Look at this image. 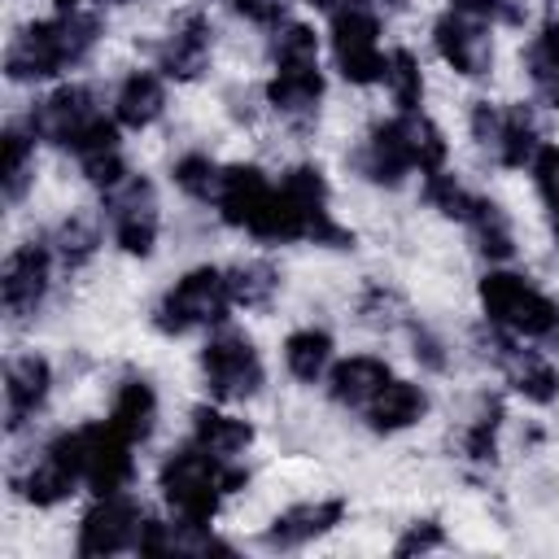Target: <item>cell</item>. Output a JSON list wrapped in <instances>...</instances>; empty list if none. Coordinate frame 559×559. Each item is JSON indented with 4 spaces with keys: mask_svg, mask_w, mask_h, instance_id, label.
<instances>
[{
    "mask_svg": "<svg viewBox=\"0 0 559 559\" xmlns=\"http://www.w3.org/2000/svg\"><path fill=\"white\" fill-rule=\"evenodd\" d=\"M105 39V22L96 9H57L48 17L22 22L0 52V70L13 87L57 83L70 70L87 66L96 44Z\"/></svg>",
    "mask_w": 559,
    "mask_h": 559,
    "instance_id": "6da1fadb",
    "label": "cell"
},
{
    "mask_svg": "<svg viewBox=\"0 0 559 559\" xmlns=\"http://www.w3.org/2000/svg\"><path fill=\"white\" fill-rule=\"evenodd\" d=\"M306 9H314V13H323V17H332V13H341V9H349V4H358V0H301Z\"/></svg>",
    "mask_w": 559,
    "mask_h": 559,
    "instance_id": "bcb514c9",
    "label": "cell"
},
{
    "mask_svg": "<svg viewBox=\"0 0 559 559\" xmlns=\"http://www.w3.org/2000/svg\"><path fill=\"white\" fill-rule=\"evenodd\" d=\"M109 109H114V118H118L122 131H131V135L153 131L166 118V109H170V79L157 66H131L114 83Z\"/></svg>",
    "mask_w": 559,
    "mask_h": 559,
    "instance_id": "7402d4cb",
    "label": "cell"
},
{
    "mask_svg": "<svg viewBox=\"0 0 559 559\" xmlns=\"http://www.w3.org/2000/svg\"><path fill=\"white\" fill-rule=\"evenodd\" d=\"M542 127H537V114L528 100H502V131H498V144L489 153V162L498 170H528V162L537 157L542 148Z\"/></svg>",
    "mask_w": 559,
    "mask_h": 559,
    "instance_id": "1f68e13d",
    "label": "cell"
},
{
    "mask_svg": "<svg viewBox=\"0 0 559 559\" xmlns=\"http://www.w3.org/2000/svg\"><path fill=\"white\" fill-rule=\"evenodd\" d=\"M520 66H524L537 100L559 114V26L537 22V31L528 35V44L520 52Z\"/></svg>",
    "mask_w": 559,
    "mask_h": 559,
    "instance_id": "e575fe53",
    "label": "cell"
},
{
    "mask_svg": "<svg viewBox=\"0 0 559 559\" xmlns=\"http://www.w3.org/2000/svg\"><path fill=\"white\" fill-rule=\"evenodd\" d=\"M463 227H467L472 249H476V253H480L489 266H507V262H515V253H520V240H515V218H511V210H507L498 197L476 192L472 214L463 218Z\"/></svg>",
    "mask_w": 559,
    "mask_h": 559,
    "instance_id": "f546056e",
    "label": "cell"
},
{
    "mask_svg": "<svg viewBox=\"0 0 559 559\" xmlns=\"http://www.w3.org/2000/svg\"><path fill=\"white\" fill-rule=\"evenodd\" d=\"M450 546V533L437 515H415L411 524H402V533L393 537V555L397 559H411V555H432V550H445Z\"/></svg>",
    "mask_w": 559,
    "mask_h": 559,
    "instance_id": "b9f144b4",
    "label": "cell"
},
{
    "mask_svg": "<svg viewBox=\"0 0 559 559\" xmlns=\"http://www.w3.org/2000/svg\"><path fill=\"white\" fill-rule=\"evenodd\" d=\"M79 450H83V489L87 493H118L135 480V450L109 419L79 424Z\"/></svg>",
    "mask_w": 559,
    "mask_h": 559,
    "instance_id": "ffe728a7",
    "label": "cell"
},
{
    "mask_svg": "<svg viewBox=\"0 0 559 559\" xmlns=\"http://www.w3.org/2000/svg\"><path fill=\"white\" fill-rule=\"evenodd\" d=\"M349 515V498L345 493H323V498H301V502H288L284 511H275L262 533H258V546L271 550V555H288V550H306L314 542H323L328 533H336Z\"/></svg>",
    "mask_w": 559,
    "mask_h": 559,
    "instance_id": "ac0fdd59",
    "label": "cell"
},
{
    "mask_svg": "<svg viewBox=\"0 0 559 559\" xmlns=\"http://www.w3.org/2000/svg\"><path fill=\"white\" fill-rule=\"evenodd\" d=\"M319 31L306 17H284L266 31V61L271 70H314L319 66Z\"/></svg>",
    "mask_w": 559,
    "mask_h": 559,
    "instance_id": "836d02e7",
    "label": "cell"
},
{
    "mask_svg": "<svg viewBox=\"0 0 559 559\" xmlns=\"http://www.w3.org/2000/svg\"><path fill=\"white\" fill-rule=\"evenodd\" d=\"M428 415H432V389H428L424 380H406V376H393V380L362 406V424H367V432H376V437L411 432V428H419Z\"/></svg>",
    "mask_w": 559,
    "mask_h": 559,
    "instance_id": "603a6c76",
    "label": "cell"
},
{
    "mask_svg": "<svg viewBox=\"0 0 559 559\" xmlns=\"http://www.w3.org/2000/svg\"><path fill=\"white\" fill-rule=\"evenodd\" d=\"M550 240H555V249H559V227H550Z\"/></svg>",
    "mask_w": 559,
    "mask_h": 559,
    "instance_id": "f5cc1de1",
    "label": "cell"
},
{
    "mask_svg": "<svg viewBox=\"0 0 559 559\" xmlns=\"http://www.w3.org/2000/svg\"><path fill=\"white\" fill-rule=\"evenodd\" d=\"M384 92H389V105L397 114H411V109H424L428 100V79H424V61L411 52V48H389L384 57Z\"/></svg>",
    "mask_w": 559,
    "mask_h": 559,
    "instance_id": "8d00e7d4",
    "label": "cell"
},
{
    "mask_svg": "<svg viewBox=\"0 0 559 559\" xmlns=\"http://www.w3.org/2000/svg\"><path fill=\"white\" fill-rule=\"evenodd\" d=\"M428 35H432V52L441 57V66L450 74H459L467 83H485L493 74V66H498V39H493V26L489 22H480V17L445 4L432 17Z\"/></svg>",
    "mask_w": 559,
    "mask_h": 559,
    "instance_id": "2e32d148",
    "label": "cell"
},
{
    "mask_svg": "<svg viewBox=\"0 0 559 559\" xmlns=\"http://www.w3.org/2000/svg\"><path fill=\"white\" fill-rule=\"evenodd\" d=\"M450 4L463 9V13H472V17H480V22H489L493 31L498 26L520 31L528 22V0H450Z\"/></svg>",
    "mask_w": 559,
    "mask_h": 559,
    "instance_id": "7bdbcfd3",
    "label": "cell"
},
{
    "mask_svg": "<svg viewBox=\"0 0 559 559\" xmlns=\"http://www.w3.org/2000/svg\"><path fill=\"white\" fill-rule=\"evenodd\" d=\"M227 288H231V306L245 314H266L280 293H284V271L271 258H240L227 266Z\"/></svg>",
    "mask_w": 559,
    "mask_h": 559,
    "instance_id": "d6a6232c",
    "label": "cell"
},
{
    "mask_svg": "<svg viewBox=\"0 0 559 559\" xmlns=\"http://www.w3.org/2000/svg\"><path fill=\"white\" fill-rule=\"evenodd\" d=\"M472 345L480 349V358L502 376V384L520 402L542 406V411L559 402V362H555V354L537 349V341H520V336L480 319L472 328Z\"/></svg>",
    "mask_w": 559,
    "mask_h": 559,
    "instance_id": "52a82bcc",
    "label": "cell"
},
{
    "mask_svg": "<svg viewBox=\"0 0 559 559\" xmlns=\"http://www.w3.org/2000/svg\"><path fill=\"white\" fill-rule=\"evenodd\" d=\"M188 437L201 450L218 454V459H245L253 450V441H258V428H253V419H245L231 406L210 397V402H197L188 411Z\"/></svg>",
    "mask_w": 559,
    "mask_h": 559,
    "instance_id": "484cf974",
    "label": "cell"
},
{
    "mask_svg": "<svg viewBox=\"0 0 559 559\" xmlns=\"http://www.w3.org/2000/svg\"><path fill=\"white\" fill-rule=\"evenodd\" d=\"M419 201L428 210H437L441 218L450 223H463L472 214V201H476V188L463 183V175L454 166H441V170H428L419 175Z\"/></svg>",
    "mask_w": 559,
    "mask_h": 559,
    "instance_id": "f35d334b",
    "label": "cell"
},
{
    "mask_svg": "<svg viewBox=\"0 0 559 559\" xmlns=\"http://www.w3.org/2000/svg\"><path fill=\"white\" fill-rule=\"evenodd\" d=\"M362 4H371V9H380V13H402L411 0H362Z\"/></svg>",
    "mask_w": 559,
    "mask_h": 559,
    "instance_id": "c3c4849f",
    "label": "cell"
},
{
    "mask_svg": "<svg viewBox=\"0 0 559 559\" xmlns=\"http://www.w3.org/2000/svg\"><path fill=\"white\" fill-rule=\"evenodd\" d=\"M57 384L52 358L44 349H17L4 358V437H22L48 406Z\"/></svg>",
    "mask_w": 559,
    "mask_h": 559,
    "instance_id": "d6986e66",
    "label": "cell"
},
{
    "mask_svg": "<svg viewBox=\"0 0 559 559\" xmlns=\"http://www.w3.org/2000/svg\"><path fill=\"white\" fill-rule=\"evenodd\" d=\"M537 22H546V26H559V0H542V17Z\"/></svg>",
    "mask_w": 559,
    "mask_h": 559,
    "instance_id": "7dc6e473",
    "label": "cell"
},
{
    "mask_svg": "<svg viewBox=\"0 0 559 559\" xmlns=\"http://www.w3.org/2000/svg\"><path fill=\"white\" fill-rule=\"evenodd\" d=\"M280 362H284L293 384L314 389V384L328 380V371L336 362V336L328 328H319V323H301L280 341Z\"/></svg>",
    "mask_w": 559,
    "mask_h": 559,
    "instance_id": "4dcf8cb0",
    "label": "cell"
},
{
    "mask_svg": "<svg viewBox=\"0 0 559 559\" xmlns=\"http://www.w3.org/2000/svg\"><path fill=\"white\" fill-rule=\"evenodd\" d=\"M476 306L485 323L520 341H546L559 323V301L511 266H485V275L476 280Z\"/></svg>",
    "mask_w": 559,
    "mask_h": 559,
    "instance_id": "8992f818",
    "label": "cell"
},
{
    "mask_svg": "<svg viewBox=\"0 0 559 559\" xmlns=\"http://www.w3.org/2000/svg\"><path fill=\"white\" fill-rule=\"evenodd\" d=\"M528 183H533V192L546 210V223L559 227V144L555 140H546L537 148V157L528 162Z\"/></svg>",
    "mask_w": 559,
    "mask_h": 559,
    "instance_id": "60d3db41",
    "label": "cell"
},
{
    "mask_svg": "<svg viewBox=\"0 0 559 559\" xmlns=\"http://www.w3.org/2000/svg\"><path fill=\"white\" fill-rule=\"evenodd\" d=\"M271 210H275V179L258 162H227L223 166V188H218V201H214L218 223L249 236L253 245H262Z\"/></svg>",
    "mask_w": 559,
    "mask_h": 559,
    "instance_id": "e0dca14e",
    "label": "cell"
},
{
    "mask_svg": "<svg viewBox=\"0 0 559 559\" xmlns=\"http://www.w3.org/2000/svg\"><path fill=\"white\" fill-rule=\"evenodd\" d=\"M546 341H550V349H555V362H559V323H555V332H550Z\"/></svg>",
    "mask_w": 559,
    "mask_h": 559,
    "instance_id": "681fc988",
    "label": "cell"
},
{
    "mask_svg": "<svg viewBox=\"0 0 559 559\" xmlns=\"http://www.w3.org/2000/svg\"><path fill=\"white\" fill-rule=\"evenodd\" d=\"M144 502L131 489L118 493H92L74 524V555L79 559H109V555H135L140 528H144Z\"/></svg>",
    "mask_w": 559,
    "mask_h": 559,
    "instance_id": "5bb4252c",
    "label": "cell"
},
{
    "mask_svg": "<svg viewBox=\"0 0 559 559\" xmlns=\"http://www.w3.org/2000/svg\"><path fill=\"white\" fill-rule=\"evenodd\" d=\"M384 26H380V9L371 4H349L341 13L328 17V57L332 70L341 74V83L349 87H376L384 79Z\"/></svg>",
    "mask_w": 559,
    "mask_h": 559,
    "instance_id": "8fae6325",
    "label": "cell"
},
{
    "mask_svg": "<svg viewBox=\"0 0 559 559\" xmlns=\"http://www.w3.org/2000/svg\"><path fill=\"white\" fill-rule=\"evenodd\" d=\"M57 253H52V240L48 231H31L22 236L4 262H0V310L13 328L22 323H35L48 306V293H52V275H57Z\"/></svg>",
    "mask_w": 559,
    "mask_h": 559,
    "instance_id": "30bf717a",
    "label": "cell"
},
{
    "mask_svg": "<svg viewBox=\"0 0 559 559\" xmlns=\"http://www.w3.org/2000/svg\"><path fill=\"white\" fill-rule=\"evenodd\" d=\"M35 170H39V135L31 131L26 118H9L0 127V197L9 210H17L31 197Z\"/></svg>",
    "mask_w": 559,
    "mask_h": 559,
    "instance_id": "4316f807",
    "label": "cell"
},
{
    "mask_svg": "<svg viewBox=\"0 0 559 559\" xmlns=\"http://www.w3.org/2000/svg\"><path fill=\"white\" fill-rule=\"evenodd\" d=\"M389 380H393L389 358H380V354H345V358L332 362V371H328V380H323V393H328L332 406L362 415V406H367Z\"/></svg>",
    "mask_w": 559,
    "mask_h": 559,
    "instance_id": "83f0119b",
    "label": "cell"
},
{
    "mask_svg": "<svg viewBox=\"0 0 559 559\" xmlns=\"http://www.w3.org/2000/svg\"><path fill=\"white\" fill-rule=\"evenodd\" d=\"M223 105H227L231 122H240V127H253V122H258V114L266 109V100H262V87H245V83L227 87V92H223Z\"/></svg>",
    "mask_w": 559,
    "mask_h": 559,
    "instance_id": "f6af8a7d",
    "label": "cell"
},
{
    "mask_svg": "<svg viewBox=\"0 0 559 559\" xmlns=\"http://www.w3.org/2000/svg\"><path fill=\"white\" fill-rule=\"evenodd\" d=\"M223 166L214 153L205 148H183L175 162H170V183L179 188V197H188L192 205H210L218 201V188H223Z\"/></svg>",
    "mask_w": 559,
    "mask_h": 559,
    "instance_id": "d590c367",
    "label": "cell"
},
{
    "mask_svg": "<svg viewBox=\"0 0 559 559\" xmlns=\"http://www.w3.org/2000/svg\"><path fill=\"white\" fill-rule=\"evenodd\" d=\"M354 314H358V323L371 328V332H393V328H406L411 306H406V297H402L393 284H384V280H362V288H358V297H354Z\"/></svg>",
    "mask_w": 559,
    "mask_h": 559,
    "instance_id": "74e56055",
    "label": "cell"
},
{
    "mask_svg": "<svg viewBox=\"0 0 559 559\" xmlns=\"http://www.w3.org/2000/svg\"><path fill=\"white\" fill-rule=\"evenodd\" d=\"M275 183L297 218L301 245H319V249H354L358 245V236L332 214V183L319 162H293L280 170Z\"/></svg>",
    "mask_w": 559,
    "mask_h": 559,
    "instance_id": "7c38bea8",
    "label": "cell"
},
{
    "mask_svg": "<svg viewBox=\"0 0 559 559\" xmlns=\"http://www.w3.org/2000/svg\"><path fill=\"white\" fill-rule=\"evenodd\" d=\"M345 162H349V170H354L358 179H367L371 188H389V192L402 188L411 175H419L406 114L393 109V114L376 118V122L358 135V144L345 153Z\"/></svg>",
    "mask_w": 559,
    "mask_h": 559,
    "instance_id": "9a60e30c",
    "label": "cell"
},
{
    "mask_svg": "<svg viewBox=\"0 0 559 559\" xmlns=\"http://www.w3.org/2000/svg\"><path fill=\"white\" fill-rule=\"evenodd\" d=\"M57 9H83V0H52Z\"/></svg>",
    "mask_w": 559,
    "mask_h": 559,
    "instance_id": "f907efd6",
    "label": "cell"
},
{
    "mask_svg": "<svg viewBox=\"0 0 559 559\" xmlns=\"http://www.w3.org/2000/svg\"><path fill=\"white\" fill-rule=\"evenodd\" d=\"M406 341H411V358L419 362V371H428V376H445V371L454 367V349H450V341H445L432 323H424L419 314L406 319Z\"/></svg>",
    "mask_w": 559,
    "mask_h": 559,
    "instance_id": "ab89813d",
    "label": "cell"
},
{
    "mask_svg": "<svg viewBox=\"0 0 559 559\" xmlns=\"http://www.w3.org/2000/svg\"><path fill=\"white\" fill-rule=\"evenodd\" d=\"M109 227H105V214L100 210H87V205H74L66 210L52 227H48V240H52V253H57V266L66 275H79L83 266L96 262L100 245H105Z\"/></svg>",
    "mask_w": 559,
    "mask_h": 559,
    "instance_id": "f1b7e54d",
    "label": "cell"
},
{
    "mask_svg": "<svg viewBox=\"0 0 559 559\" xmlns=\"http://www.w3.org/2000/svg\"><path fill=\"white\" fill-rule=\"evenodd\" d=\"M502 419H507V406L498 393L489 389H476L467 397V411L454 428V454L467 463V467H493L498 463V437H502Z\"/></svg>",
    "mask_w": 559,
    "mask_h": 559,
    "instance_id": "cb8c5ba5",
    "label": "cell"
},
{
    "mask_svg": "<svg viewBox=\"0 0 559 559\" xmlns=\"http://www.w3.org/2000/svg\"><path fill=\"white\" fill-rule=\"evenodd\" d=\"M262 100H266V114L280 118V127H288L293 135H310L319 127V114L328 100V74H323V66L271 70L262 79Z\"/></svg>",
    "mask_w": 559,
    "mask_h": 559,
    "instance_id": "44dd1931",
    "label": "cell"
},
{
    "mask_svg": "<svg viewBox=\"0 0 559 559\" xmlns=\"http://www.w3.org/2000/svg\"><path fill=\"white\" fill-rule=\"evenodd\" d=\"M231 288H227V266L214 262H197L188 271H179L148 306V328L166 341H183V336H205L214 328H223L231 319Z\"/></svg>",
    "mask_w": 559,
    "mask_h": 559,
    "instance_id": "277c9868",
    "label": "cell"
},
{
    "mask_svg": "<svg viewBox=\"0 0 559 559\" xmlns=\"http://www.w3.org/2000/svg\"><path fill=\"white\" fill-rule=\"evenodd\" d=\"M214 17L201 4H183L166 17V26L148 44V66H157L170 83H197L214 66Z\"/></svg>",
    "mask_w": 559,
    "mask_h": 559,
    "instance_id": "4fadbf2b",
    "label": "cell"
},
{
    "mask_svg": "<svg viewBox=\"0 0 559 559\" xmlns=\"http://www.w3.org/2000/svg\"><path fill=\"white\" fill-rule=\"evenodd\" d=\"M22 118L31 122V131L39 135V144H52V148L70 153L74 162L83 153L122 144V127H118L114 109H105L100 87L96 83H83V79H61L44 96H35Z\"/></svg>",
    "mask_w": 559,
    "mask_h": 559,
    "instance_id": "3957f363",
    "label": "cell"
},
{
    "mask_svg": "<svg viewBox=\"0 0 559 559\" xmlns=\"http://www.w3.org/2000/svg\"><path fill=\"white\" fill-rule=\"evenodd\" d=\"M253 480V467L245 459H218L201 450L192 437L170 445L157 463V489L170 515L192 524H214L223 502L231 493H245Z\"/></svg>",
    "mask_w": 559,
    "mask_h": 559,
    "instance_id": "7a4b0ae2",
    "label": "cell"
},
{
    "mask_svg": "<svg viewBox=\"0 0 559 559\" xmlns=\"http://www.w3.org/2000/svg\"><path fill=\"white\" fill-rule=\"evenodd\" d=\"M9 489L35 511H57L83 489V450H79V428H57L39 441V450L9 467Z\"/></svg>",
    "mask_w": 559,
    "mask_h": 559,
    "instance_id": "ba28073f",
    "label": "cell"
},
{
    "mask_svg": "<svg viewBox=\"0 0 559 559\" xmlns=\"http://www.w3.org/2000/svg\"><path fill=\"white\" fill-rule=\"evenodd\" d=\"M105 419L131 441V445H148L153 432H157V419H162V397H157V384L144 376V371H127L118 376L114 393H109V411Z\"/></svg>",
    "mask_w": 559,
    "mask_h": 559,
    "instance_id": "d4e9b609",
    "label": "cell"
},
{
    "mask_svg": "<svg viewBox=\"0 0 559 559\" xmlns=\"http://www.w3.org/2000/svg\"><path fill=\"white\" fill-rule=\"evenodd\" d=\"M96 4H135V0H96Z\"/></svg>",
    "mask_w": 559,
    "mask_h": 559,
    "instance_id": "816d5d0a",
    "label": "cell"
},
{
    "mask_svg": "<svg viewBox=\"0 0 559 559\" xmlns=\"http://www.w3.org/2000/svg\"><path fill=\"white\" fill-rule=\"evenodd\" d=\"M100 214L109 227V240L122 258L148 262L162 245V192L153 183V175L144 170H127V179H118L114 188L100 192Z\"/></svg>",
    "mask_w": 559,
    "mask_h": 559,
    "instance_id": "9c48e42d",
    "label": "cell"
},
{
    "mask_svg": "<svg viewBox=\"0 0 559 559\" xmlns=\"http://www.w3.org/2000/svg\"><path fill=\"white\" fill-rule=\"evenodd\" d=\"M197 371H201L205 393L223 406H249L266 389V358H262L258 341L245 328H236L231 319L201 336Z\"/></svg>",
    "mask_w": 559,
    "mask_h": 559,
    "instance_id": "5b68a950",
    "label": "cell"
},
{
    "mask_svg": "<svg viewBox=\"0 0 559 559\" xmlns=\"http://www.w3.org/2000/svg\"><path fill=\"white\" fill-rule=\"evenodd\" d=\"M498 131H502V100H489V96H476L467 105V135L476 140V148L489 157L493 144H498Z\"/></svg>",
    "mask_w": 559,
    "mask_h": 559,
    "instance_id": "ee69618b",
    "label": "cell"
}]
</instances>
